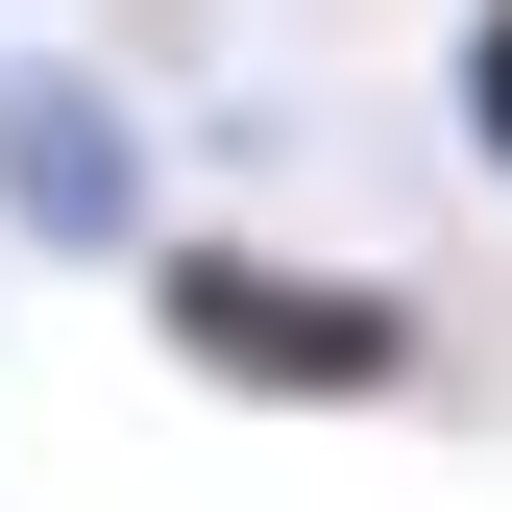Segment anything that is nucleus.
<instances>
[{
  "label": "nucleus",
  "instance_id": "f257e3e1",
  "mask_svg": "<svg viewBox=\"0 0 512 512\" xmlns=\"http://www.w3.org/2000/svg\"><path fill=\"white\" fill-rule=\"evenodd\" d=\"M147 317H171V366H196V391H244V415H415V391H439L415 269H317V244H244V220L171 244Z\"/></svg>",
  "mask_w": 512,
  "mask_h": 512
},
{
  "label": "nucleus",
  "instance_id": "f03ea898",
  "mask_svg": "<svg viewBox=\"0 0 512 512\" xmlns=\"http://www.w3.org/2000/svg\"><path fill=\"white\" fill-rule=\"evenodd\" d=\"M0 220H25V244H147V122H122L74 49L0 74Z\"/></svg>",
  "mask_w": 512,
  "mask_h": 512
},
{
  "label": "nucleus",
  "instance_id": "7ed1b4c3",
  "mask_svg": "<svg viewBox=\"0 0 512 512\" xmlns=\"http://www.w3.org/2000/svg\"><path fill=\"white\" fill-rule=\"evenodd\" d=\"M464 147L512 171V0H464Z\"/></svg>",
  "mask_w": 512,
  "mask_h": 512
}]
</instances>
